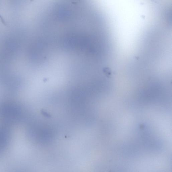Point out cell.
<instances>
[{
    "instance_id": "cell-1",
    "label": "cell",
    "mask_w": 172,
    "mask_h": 172,
    "mask_svg": "<svg viewBox=\"0 0 172 172\" xmlns=\"http://www.w3.org/2000/svg\"><path fill=\"white\" fill-rule=\"evenodd\" d=\"M42 113H43V114L45 116L47 117H50V115L48 114L47 112L43 111H42Z\"/></svg>"
}]
</instances>
